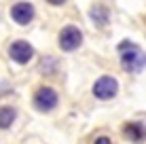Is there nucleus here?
<instances>
[{"mask_svg": "<svg viewBox=\"0 0 146 144\" xmlns=\"http://www.w3.org/2000/svg\"><path fill=\"white\" fill-rule=\"evenodd\" d=\"M121 66L127 72H142L146 66V53L133 42H121Z\"/></svg>", "mask_w": 146, "mask_h": 144, "instance_id": "1", "label": "nucleus"}, {"mask_svg": "<svg viewBox=\"0 0 146 144\" xmlns=\"http://www.w3.org/2000/svg\"><path fill=\"white\" fill-rule=\"evenodd\" d=\"M34 106L40 112H51L57 106V93L53 87H38L34 93Z\"/></svg>", "mask_w": 146, "mask_h": 144, "instance_id": "2", "label": "nucleus"}, {"mask_svg": "<svg viewBox=\"0 0 146 144\" xmlns=\"http://www.w3.org/2000/svg\"><path fill=\"white\" fill-rule=\"evenodd\" d=\"M117 91H119V83L112 76H102L93 85V96L100 100H110V98L117 96Z\"/></svg>", "mask_w": 146, "mask_h": 144, "instance_id": "3", "label": "nucleus"}, {"mask_svg": "<svg viewBox=\"0 0 146 144\" xmlns=\"http://www.w3.org/2000/svg\"><path fill=\"white\" fill-rule=\"evenodd\" d=\"M80 42H83V34H80L78 28L66 26L59 32V47H62L64 51H74L76 47H80Z\"/></svg>", "mask_w": 146, "mask_h": 144, "instance_id": "4", "label": "nucleus"}, {"mask_svg": "<svg viewBox=\"0 0 146 144\" xmlns=\"http://www.w3.org/2000/svg\"><path fill=\"white\" fill-rule=\"evenodd\" d=\"M9 57L17 64H28L34 57V49L26 40H15L13 44H9Z\"/></svg>", "mask_w": 146, "mask_h": 144, "instance_id": "5", "label": "nucleus"}, {"mask_svg": "<svg viewBox=\"0 0 146 144\" xmlns=\"http://www.w3.org/2000/svg\"><path fill=\"white\" fill-rule=\"evenodd\" d=\"M11 17L13 21H17L19 26H28L34 19V7L30 2H15L11 7Z\"/></svg>", "mask_w": 146, "mask_h": 144, "instance_id": "6", "label": "nucleus"}, {"mask_svg": "<svg viewBox=\"0 0 146 144\" xmlns=\"http://www.w3.org/2000/svg\"><path fill=\"white\" fill-rule=\"evenodd\" d=\"M123 136L131 142H142V140H146V127L142 123H127L123 127Z\"/></svg>", "mask_w": 146, "mask_h": 144, "instance_id": "7", "label": "nucleus"}, {"mask_svg": "<svg viewBox=\"0 0 146 144\" xmlns=\"http://www.w3.org/2000/svg\"><path fill=\"white\" fill-rule=\"evenodd\" d=\"M15 117H17V110L13 106H0V129H9Z\"/></svg>", "mask_w": 146, "mask_h": 144, "instance_id": "8", "label": "nucleus"}, {"mask_svg": "<svg viewBox=\"0 0 146 144\" xmlns=\"http://www.w3.org/2000/svg\"><path fill=\"white\" fill-rule=\"evenodd\" d=\"M91 17H93V21H98V26H106V21H108V13L104 7H93Z\"/></svg>", "mask_w": 146, "mask_h": 144, "instance_id": "9", "label": "nucleus"}, {"mask_svg": "<svg viewBox=\"0 0 146 144\" xmlns=\"http://www.w3.org/2000/svg\"><path fill=\"white\" fill-rule=\"evenodd\" d=\"M93 144H112V140H110L108 136H98L93 140Z\"/></svg>", "mask_w": 146, "mask_h": 144, "instance_id": "10", "label": "nucleus"}, {"mask_svg": "<svg viewBox=\"0 0 146 144\" xmlns=\"http://www.w3.org/2000/svg\"><path fill=\"white\" fill-rule=\"evenodd\" d=\"M47 2H49V4H55V7H59V4H64L66 0H47Z\"/></svg>", "mask_w": 146, "mask_h": 144, "instance_id": "11", "label": "nucleus"}]
</instances>
